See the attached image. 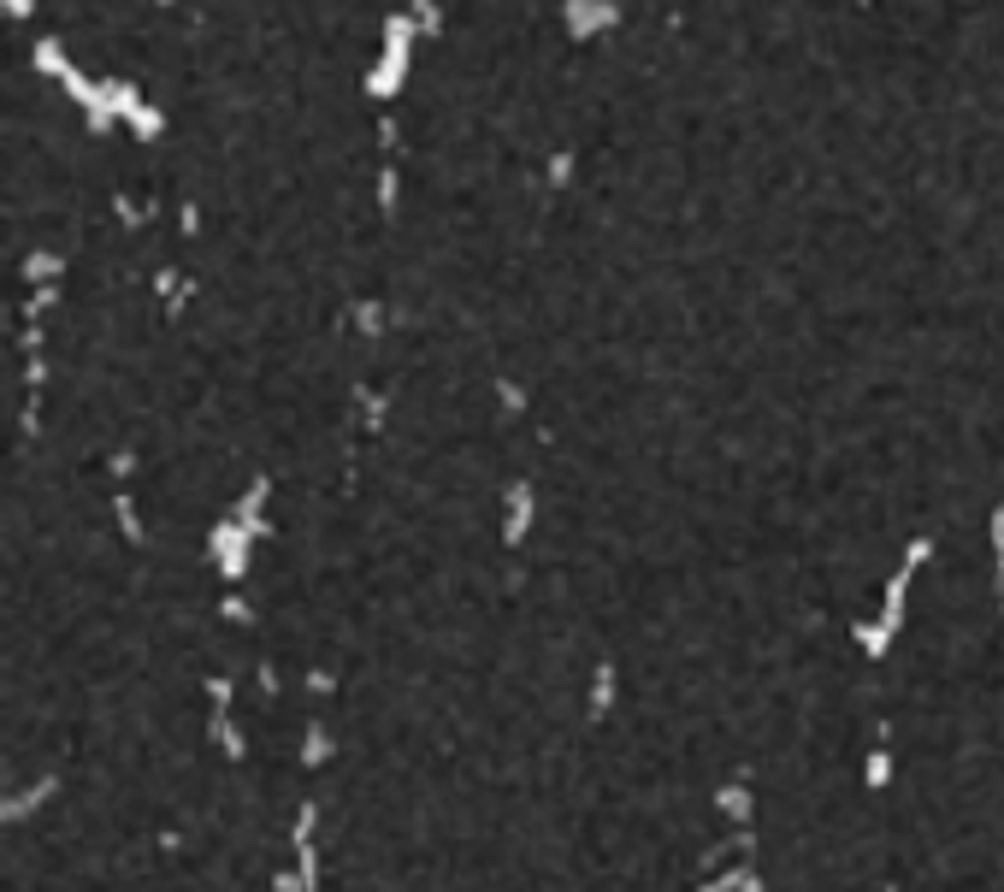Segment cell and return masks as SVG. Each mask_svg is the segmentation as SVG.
<instances>
[{
	"label": "cell",
	"mask_w": 1004,
	"mask_h": 892,
	"mask_svg": "<svg viewBox=\"0 0 1004 892\" xmlns=\"http://www.w3.org/2000/svg\"><path fill=\"white\" fill-rule=\"evenodd\" d=\"M54 786H60V780L48 774V780H36L31 793H7V798H0V828H7V822H24V815H31L36 803H48V798H54Z\"/></svg>",
	"instance_id": "6da1fadb"
},
{
	"label": "cell",
	"mask_w": 1004,
	"mask_h": 892,
	"mask_svg": "<svg viewBox=\"0 0 1004 892\" xmlns=\"http://www.w3.org/2000/svg\"><path fill=\"white\" fill-rule=\"evenodd\" d=\"M213 555L225 562V574H243V532L237 526H220V532H213Z\"/></svg>",
	"instance_id": "7a4b0ae2"
}]
</instances>
